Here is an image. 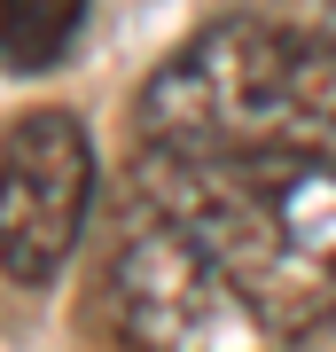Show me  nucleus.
<instances>
[{"label": "nucleus", "instance_id": "f257e3e1", "mask_svg": "<svg viewBox=\"0 0 336 352\" xmlns=\"http://www.w3.org/2000/svg\"><path fill=\"white\" fill-rule=\"evenodd\" d=\"M102 314L133 352H298L336 321V164L141 149Z\"/></svg>", "mask_w": 336, "mask_h": 352}, {"label": "nucleus", "instance_id": "f03ea898", "mask_svg": "<svg viewBox=\"0 0 336 352\" xmlns=\"http://www.w3.org/2000/svg\"><path fill=\"white\" fill-rule=\"evenodd\" d=\"M141 149L336 164V24L219 16L133 94Z\"/></svg>", "mask_w": 336, "mask_h": 352}, {"label": "nucleus", "instance_id": "7ed1b4c3", "mask_svg": "<svg viewBox=\"0 0 336 352\" xmlns=\"http://www.w3.org/2000/svg\"><path fill=\"white\" fill-rule=\"evenodd\" d=\"M94 204V141L71 110H24L0 141V274L47 289Z\"/></svg>", "mask_w": 336, "mask_h": 352}, {"label": "nucleus", "instance_id": "20e7f679", "mask_svg": "<svg viewBox=\"0 0 336 352\" xmlns=\"http://www.w3.org/2000/svg\"><path fill=\"white\" fill-rule=\"evenodd\" d=\"M87 24V0H0V63L47 71Z\"/></svg>", "mask_w": 336, "mask_h": 352}]
</instances>
